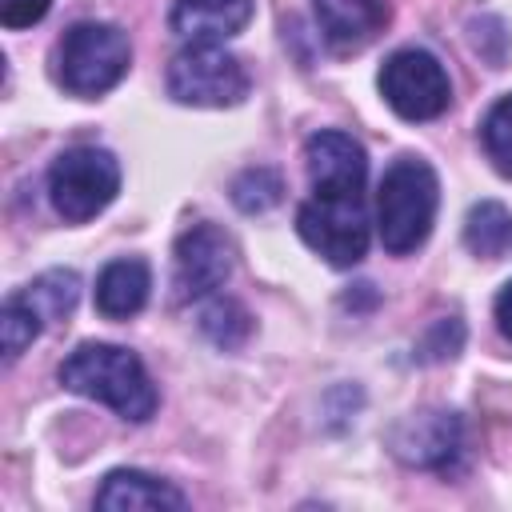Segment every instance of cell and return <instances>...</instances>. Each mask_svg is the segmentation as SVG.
Wrapping results in <instances>:
<instances>
[{"label":"cell","mask_w":512,"mask_h":512,"mask_svg":"<svg viewBox=\"0 0 512 512\" xmlns=\"http://www.w3.org/2000/svg\"><path fill=\"white\" fill-rule=\"evenodd\" d=\"M464 248L480 260H500L512 252V212L500 200H480L464 216Z\"/></svg>","instance_id":"cell-15"},{"label":"cell","mask_w":512,"mask_h":512,"mask_svg":"<svg viewBox=\"0 0 512 512\" xmlns=\"http://www.w3.org/2000/svg\"><path fill=\"white\" fill-rule=\"evenodd\" d=\"M52 0H0V24L4 28H32L48 16Z\"/></svg>","instance_id":"cell-21"},{"label":"cell","mask_w":512,"mask_h":512,"mask_svg":"<svg viewBox=\"0 0 512 512\" xmlns=\"http://www.w3.org/2000/svg\"><path fill=\"white\" fill-rule=\"evenodd\" d=\"M392 452L404 464L448 472L464 452V424L456 412H444V408L408 416L404 424L392 428Z\"/></svg>","instance_id":"cell-10"},{"label":"cell","mask_w":512,"mask_h":512,"mask_svg":"<svg viewBox=\"0 0 512 512\" xmlns=\"http://www.w3.org/2000/svg\"><path fill=\"white\" fill-rule=\"evenodd\" d=\"M280 196H284V180H280V172H272V168H244V172L232 180V204H236L240 212H248V216L276 208Z\"/></svg>","instance_id":"cell-18"},{"label":"cell","mask_w":512,"mask_h":512,"mask_svg":"<svg viewBox=\"0 0 512 512\" xmlns=\"http://www.w3.org/2000/svg\"><path fill=\"white\" fill-rule=\"evenodd\" d=\"M128 64H132V44L116 24L80 20L60 36L52 56V76L64 92L80 100H96L128 76Z\"/></svg>","instance_id":"cell-3"},{"label":"cell","mask_w":512,"mask_h":512,"mask_svg":"<svg viewBox=\"0 0 512 512\" xmlns=\"http://www.w3.org/2000/svg\"><path fill=\"white\" fill-rule=\"evenodd\" d=\"M436 208H440V180L432 164L420 156L392 160L376 188V232L384 252L392 256L416 252L436 224Z\"/></svg>","instance_id":"cell-2"},{"label":"cell","mask_w":512,"mask_h":512,"mask_svg":"<svg viewBox=\"0 0 512 512\" xmlns=\"http://www.w3.org/2000/svg\"><path fill=\"white\" fill-rule=\"evenodd\" d=\"M40 332H44V316H40V308H36L24 292L8 296L4 308H0V340H4V356L16 360Z\"/></svg>","instance_id":"cell-16"},{"label":"cell","mask_w":512,"mask_h":512,"mask_svg":"<svg viewBox=\"0 0 512 512\" xmlns=\"http://www.w3.org/2000/svg\"><path fill=\"white\" fill-rule=\"evenodd\" d=\"M252 0H172L168 28L188 44H224L252 20Z\"/></svg>","instance_id":"cell-12"},{"label":"cell","mask_w":512,"mask_h":512,"mask_svg":"<svg viewBox=\"0 0 512 512\" xmlns=\"http://www.w3.org/2000/svg\"><path fill=\"white\" fill-rule=\"evenodd\" d=\"M376 84L384 104L404 120H436L452 104V80L428 48H396Z\"/></svg>","instance_id":"cell-7"},{"label":"cell","mask_w":512,"mask_h":512,"mask_svg":"<svg viewBox=\"0 0 512 512\" xmlns=\"http://www.w3.org/2000/svg\"><path fill=\"white\" fill-rule=\"evenodd\" d=\"M168 96L192 108H232L248 96V72L224 44H184L168 64Z\"/></svg>","instance_id":"cell-5"},{"label":"cell","mask_w":512,"mask_h":512,"mask_svg":"<svg viewBox=\"0 0 512 512\" xmlns=\"http://www.w3.org/2000/svg\"><path fill=\"white\" fill-rule=\"evenodd\" d=\"M492 316H496L500 336H504V340H512V280L496 292V300H492Z\"/></svg>","instance_id":"cell-22"},{"label":"cell","mask_w":512,"mask_h":512,"mask_svg":"<svg viewBox=\"0 0 512 512\" xmlns=\"http://www.w3.org/2000/svg\"><path fill=\"white\" fill-rule=\"evenodd\" d=\"M60 384L76 396L108 404L116 416H124L132 424H144L160 400L140 356L120 344H100V340H84L64 356Z\"/></svg>","instance_id":"cell-1"},{"label":"cell","mask_w":512,"mask_h":512,"mask_svg":"<svg viewBox=\"0 0 512 512\" xmlns=\"http://www.w3.org/2000/svg\"><path fill=\"white\" fill-rule=\"evenodd\" d=\"M296 232L332 268L360 264L372 240L364 196H308L296 212Z\"/></svg>","instance_id":"cell-6"},{"label":"cell","mask_w":512,"mask_h":512,"mask_svg":"<svg viewBox=\"0 0 512 512\" xmlns=\"http://www.w3.org/2000/svg\"><path fill=\"white\" fill-rule=\"evenodd\" d=\"M200 328H204V336L216 344V348H240L244 340H248V332H252V316L236 304V300H212L208 308H204V316H200Z\"/></svg>","instance_id":"cell-19"},{"label":"cell","mask_w":512,"mask_h":512,"mask_svg":"<svg viewBox=\"0 0 512 512\" xmlns=\"http://www.w3.org/2000/svg\"><path fill=\"white\" fill-rule=\"evenodd\" d=\"M76 292H80V280H76V272H64V268H52V272L36 276V280L24 288V296L40 308L44 320L68 316V312L76 308Z\"/></svg>","instance_id":"cell-17"},{"label":"cell","mask_w":512,"mask_h":512,"mask_svg":"<svg viewBox=\"0 0 512 512\" xmlns=\"http://www.w3.org/2000/svg\"><path fill=\"white\" fill-rule=\"evenodd\" d=\"M324 44L340 56L364 52L392 20V0H312Z\"/></svg>","instance_id":"cell-11"},{"label":"cell","mask_w":512,"mask_h":512,"mask_svg":"<svg viewBox=\"0 0 512 512\" xmlns=\"http://www.w3.org/2000/svg\"><path fill=\"white\" fill-rule=\"evenodd\" d=\"M152 268L140 256H116L96 276V312L108 320H128L148 304Z\"/></svg>","instance_id":"cell-13"},{"label":"cell","mask_w":512,"mask_h":512,"mask_svg":"<svg viewBox=\"0 0 512 512\" xmlns=\"http://www.w3.org/2000/svg\"><path fill=\"white\" fill-rule=\"evenodd\" d=\"M120 192V164L108 148L76 144L64 148L48 168V200L60 220L84 224L100 216Z\"/></svg>","instance_id":"cell-4"},{"label":"cell","mask_w":512,"mask_h":512,"mask_svg":"<svg viewBox=\"0 0 512 512\" xmlns=\"http://www.w3.org/2000/svg\"><path fill=\"white\" fill-rule=\"evenodd\" d=\"M184 492L140 472V468H116L104 476L100 492H96V508L108 512H124V508H184Z\"/></svg>","instance_id":"cell-14"},{"label":"cell","mask_w":512,"mask_h":512,"mask_svg":"<svg viewBox=\"0 0 512 512\" xmlns=\"http://www.w3.org/2000/svg\"><path fill=\"white\" fill-rule=\"evenodd\" d=\"M308 184L312 196H364L368 180V152L356 136L340 128H320L304 144Z\"/></svg>","instance_id":"cell-9"},{"label":"cell","mask_w":512,"mask_h":512,"mask_svg":"<svg viewBox=\"0 0 512 512\" xmlns=\"http://www.w3.org/2000/svg\"><path fill=\"white\" fill-rule=\"evenodd\" d=\"M232 276V240L224 236V228L216 224H192L180 232L176 248H172V288L176 300H200L212 296L216 288H224V280Z\"/></svg>","instance_id":"cell-8"},{"label":"cell","mask_w":512,"mask_h":512,"mask_svg":"<svg viewBox=\"0 0 512 512\" xmlns=\"http://www.w3.org/2000/svg\"><path fill=\"white\" fill-rule=\"evenodd\" d=\"M480 144H484L488 160L496 164V172L500 176H512V92L500 96L488 108V116L480 124Z\"/></svg>","instance_id":"cell-20"}]
</instances>
